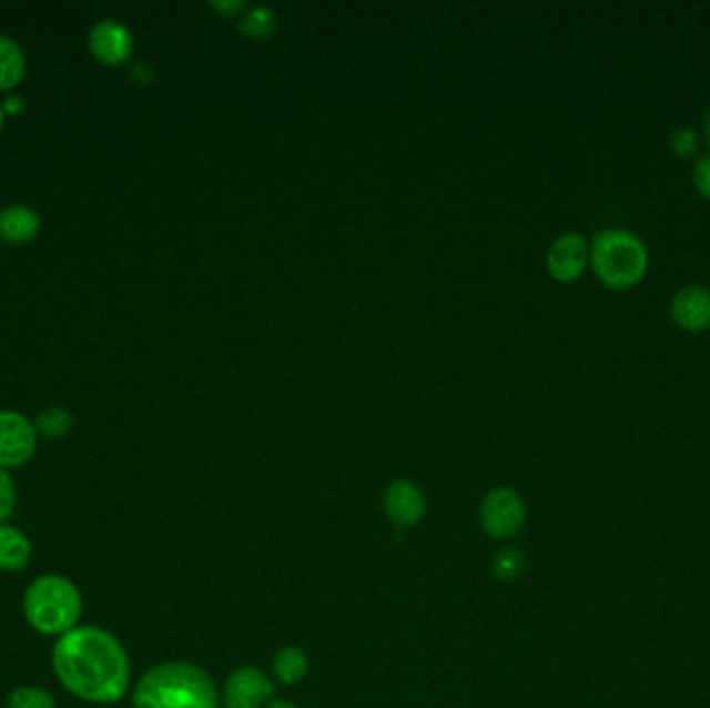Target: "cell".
<instances>
[{
  "instance_id": "1",
  "label": "cell",
  "mask_w": 710,
  "mask_h": 708,
  "mask_svg": "<svg viewBox=\"0 0 710 708\" xmlns=\"http://www.w3.org/2000/svg\"><path fill=\"white\" fill-rule=\"evenodd\" d=\"M52 669L67 692L90 705H116L130 692V657L109 629L78 626L57 638Z\"/></svg>"
},
{
  "instance_id": "2",
  "label": "cell",
  "mask_w": 710,
  "mask_h": 708,
  "mask_svg": "<svg viewBox=\"0 0 710 708\" xmlns=\"http://www.w3.org/2000/svg\"><path fill=\"white\" fill-rule=\"evenodd\" d=\"M133 708H219L216 684L190 663H162L148 669L131 692Z\"/></svg>"
},
{
  "instance_id": "3",
  "label": "cell",
  "mask_w": 710,
  "mask_h": 708,
  "mask_svg": "<svg viewBox=\"0 0 710 708\" xmlns=\"http://www.w3.org/2000/svg\"><path fill=\"white\" fill-rule=\"evenodd\" d=\"M23 615L38 634L61 638L80 626L83 596L65 576L44 574L28 586L23 595Z\"/></svg>"
},
{
  "instance_id": "4",
  "label": "cell",
  "mask_w": 710,
  "mask_h": 708,
  "mask_svg": "<svg viewBox=\"0 0 710 708\" xmlns=\"http://www.w3.org/2000/svg\"><path fill=\"white\" fill-rule=\"evenodd\" d=\"M590 264L598 279L611 290L636 287L650 264L645 240L630 229H602L590 243Z\"/></svg>"
},
{
  "instance_id": "5",
  "label": "cell",
  "mask_w": 710,
  "mask_h": 708,
  "mask_svg": "<svg viewBox=\"0 0 710 708\" xmlns=\"http://www.w3.org/2000/svg\"><path fill=\"white\" fill-rule=\"evenodd\" d=\"M38 431L32 419L16 409H0V467L17 469L32 462L38 451Z\"/></svg>"
},
{
  "instance_id": "6",
  "label": "cell",
  "mask_w": 710,
  "mask_h": 708,
  "mask_svg": "<svg viewBox=\"0 0 710 708\" xmlns=\"http://www.w3.org/2000/svg\"><path fill=\"white\" fill-rule=\"evenodd\" d=\"M480 522L488 536L499 540L514 538L526 524L524 500L511 488H495L483 500Z\"/></svg>"
},
{
  "instance_id": "7",
  "label": "cell",
  "mask_w": 710,
  "mask_h": 708,
  "mask_svg": "<svg viewBox=\"0 0 710 708\" xmlns=\"http://www.w3.org/2000/svg\"><path fill=\"white\" fill-rule=\"evenodd\" d=\"M88 49L98 63L116 67L130 59L133 36L125 23L116 19H100L88 33Z\"/></svg>"
},
{
  "instance_id": "8",
  "label": "cell",
  "mask_w": 710,
  "mask_h": 708,
  "mask_svg": "<svg viewBox=\"0 0 710 708\" xmlns=\"http://www.w3.org/2000/svg\"><path fill=\"white\" fill-rule=\"evenodd\" d=\"M275 692L273 681L256 667L235 669L223 690L225 708H262Z\"/></svg>"
},
{
  "instance_id": "9",
  "label": "cell",
  "mask_w": 710,
  "mask_h": 708,
  "mask_svg": "<svg viewBox=\"0 0 710 708\" xmlns=\"http://www.w3.org/2000/svg\"><path fill=\"white\" fill-rule=\"evenodd\" d=\"M588 262H590V243L578 231L564 233L550 245L547 254V269L561 283L576 281L586 271Z\"/></svg>"
},
{
  "instance_id": "10",
  "label": "cell",
  "mask_w": 710,
  "mask_h": 708,
  "mask_svg": "<svg viewBox=\"0 0 710 708\" xmlns=\"http://www.w3.org/2000/svg\"><path fill=\"white\" fill-rule=\"evenodd\" d=\"M671 321L688 333H702L710 328V287L686 285L676 291L669 304Z\"/></svg>"
},
{
  "instance_id": "11",
  "label": "cell",
  "mask_w": 710,
  "mask_h": 708,
  "mask_svg": "<svg viewBox=\"0 0 710 708\" xmlns=\"http://www.w3.org/2000/svg\"><path fill=\"white\" fill-rule=\"evenodd\" d=\"M385 514L397 526L412 528L426 514V499L420 488L409 481H395L385 490Z\"/></svg>"
},
{
  "instance_id": "12",
  "label": "cell",
  "mask_w": 710,
  "mask_h": 708,
  "mask_svg": "<svg viewBox=\"0 0 710 708\" xmlns=\"http://www.w3.org/2000/svg\"><path fill=\"white\" fill-rule=\"evenodd\" d=\"M42 231L40 214L26 204H9L0 209V242L9 245L32 243Z\"/></svg>"
},
{
  "instance_id": "13",
  "label": "cell",
  "mask_w": 710,
  "mask_h": 708,
  "mask_svg": "<svg viewBox=\"0 0 710 708\" xmlns=\"http://www.w3.org/2000/svg\"><path fill=\"white\" fill-rule=\"evenodd\" d=\"M32 543L26 532L11 524H0V572L16 574L32 562Z\"/></svg>"
},
{
  "instance_id": "14",
  "label": "cell",
  "mask_w": 710,
  "mask_h": 708,
  "mask_svg": "<svg viewBox=\"0 0 710 708\" xmlns=\"http://www.w3.org/2000/svg\"><path fill=\"white\" fill-rule=\"evenodd\" d=\"M28 73V57L9 33H0V92H11Z\"/></svg>"
},
{
  "instance_id": "15",
  "label": "cell",
  "mask_w": 710,
  "mask_h": 708,
  "mask_svg": "<svg viewBox=\"0 0 710 708\" xmlns=\"http://www.w3.org/2000/svg\"><path fill=\"white\" fill-rule=\"evenodd\" d=\"M33 424H36L38 435L50 438V441H61V438H65V436L73 431L75 418H73V414H71L67 407L50 405V407H44V409L38 414V418H36Z\"/></svg>"
},
{
  "instance_id": "16",
  "label": "cell",
  "mask_w": 710,
  "mask_h": 708,
  "mask_svg": "<svg viewBox=\"0 0 710 708\" xmlns=\"http://www.w3.org/2000/svg\"><path fill=\"white\" fill-rule=\"evenodd\" d=\"M307 674L306 653L297 646L283 648L275 657V676L283 686L300 684Z\"/></svg>"
},
{
  "instance_id": "17",
  "label": "cell",
  "mask_w": 710,
  "mask_h": 708,
  "mask_svg": "<svg viewBox=\"0 0 710 708\" xmlns=\"http://www.w3.org/2000/svg\"><path fill=\"white\" fill-rule=\"evenodd\" d=\"M7 708H57V700L42 686H19L9 694Z\"/></svg>"
},
{
  "instance_id": "18",
  "label": "cell",
  "mask_w": 710,
  "mask_h": 708,
  "mask_svg": "<svg viewBox=\"0 0 710 708\" xmlns=\"http://www.w3.org/2000/svg\"><path fill=\"white\" fill-rule=\"evenodd\" d=\"M526 567V559H524V553L516 547L500 548L499 553L495 555V562H493V574L495 578L500 581H514V579L521 576Z\"/></svg>"
},
{
  "instance_id": "19",
  "label": "cell",
  "mask_w": 710,
  "mask_h": 708,
  "mask_svg": "<svg viewBox=\"0 0 710 708\" xmlns=\"http://www.w3.org/2000/svg\"><path fill=\"white\" fill-rule=\"evenodd\" d=\"M240 28L252 38H264L275 28V13L266 7H256L243 17Z\"/></svg>"
},
{
  "instance_id": "20",
  "label": "cell",
  "mask_w": 710,
  "mask_h": 708,
  "mask_svg": "<svg viewBox=\"0 0 710 708\" xmlns=\"http://www.w3.org/2000/svg\"><path fill=\"white\" fill-rule=\"evenodd\" d=\"M698 145H700L698 133H696L694 129L688 128V125L676 128L669 133V148L679 159H692V156H696Z\"/></svg>"
},
{
  "instance_id": "21",
  "label": "cell",
  "mask_w": 710,
  "mask_h": 708,
  "mask_svg": "<svg viewBox=\"0 0 710 708\" xmlns=\"http://www.w3.org/2000/svg\"><path fill=\"white\" fill-rule=\"evenodd\" d=\"M16 481L9 474V469L0 467V524H7V519L16 514Z\"/></svg>"
},
{
  "instance_id": "22",
  "label": "cell",
  "mask_w": 710,
  "mask_h": 708,
  "mask_svg": "<svg viewBox=\"0 0 710 708\" xmlns=\"http://www.w3.org/2000/svg\"><path fill=\"white\" fill-rule=\"evenodd\" d=\"M692 181H694L698 193L710 200V152L696 161L694 169H692Z\"/></svg>"
},
{
  "instance_id": "23",
  "label": "cell",
  "mask_w": 710,
  "mask_h": 708,
  "mask_svg": "<svg viewBox=\"0 0 710 708\" xmlns=\"http://www.w3.org/2000/svg\"><path fill=\"white\" fill-rule=\"evenodd\" d=\"M2 109H4L7 117H9V114H16L17 117V114H21L26 111V98L19 97V94H16V97L4 98V100H2Z\"/></svg>"
},
{
  "instance_id": "24",
  "label": "cell",
  "mask_w": 710,
  "mask_h": 708,
  "mask_svg": "<svg viewBox=\"0 0 710 708\" xmlns=\"http://www.w3.org/2000/svg\"><path fill=\"white\" fill-rule=\"evenodd\" d=\"M702 135H704V144L710 150V109L704 113V119H702Z\"/></svg>"
},
{
  "instance_id": "25",
  "label": "cell",
  "mask_w": 710,
  "mask_h": 708,
  "mask_svg": "<svg viewBox=\"0 0 710 708\" xmlns=\"http://www.w3.org/2000/svg\"><path fill=\"white\" fill-rule=\"evenodd\" d=\"M268 708H297L295 705H291V702H285V700H273Z\"/></svg>"
},
{
  "instance_id": "26",
  "label": "cell",
  "mask_w": 710,
  "mask_h": 708,
  "mask_svg": "<svg viewBox=\"0 0 710 708\" xmlns=\"http://www.w3.org/2000/svg\"><path fill=\"white\" fill-rule=\"evenodd\" d=\"M4 121H7V113H4L2 102H0V133H2V129H4Z\"/></svg>"
}]
</instances>
